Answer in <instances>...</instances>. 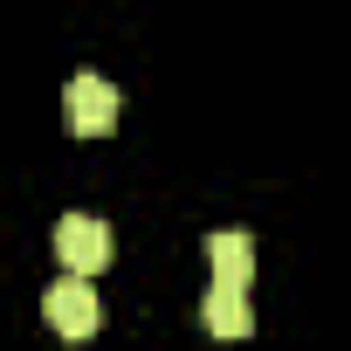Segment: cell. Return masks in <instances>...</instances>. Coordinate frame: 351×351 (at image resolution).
Here are the masks:
<instances>
[{"label": "cell", "mask_w": 351, "mask_h": 351, "mask_svg": "<svg viewBox=\"0 0 351 351\" xmlns=\"http://www.w3.org/2000/svg\"><path fill=\"white\" fill-rule=\"evenodd\" d=\"M42 310H49V324H56L62 337H97V324H104V303H97L90 276H62V282H49Z\"/></svg>", "instance_id": "cell-3"}, {"label": "cell", "mask_w": 351, "mask_h": 351, "mask_svg": "<svg viewBox=\"0 0 351 351\" xmlns=\"http://www.w3.org/2000/svg\"><path fill=\"white\" fill-rule=\"evenodd\" d=\"M207 262H214V282H221V289H248V282H255V241H248L241 228L207 234Z\"/></svg>", "instance_id": "cell-4"}, {"label": "cell", "mask_w": 351, "mask_h": 351, "mask_svg": "<svg viewBox=\"0 0 351 351\" xmlns=\"http://www.w3.org/2000/svg\"><path fill=\"white\" fill-rule=\"evenodd\" d=\"M62 124H69L76 138H104V131L117 124V90H110L97 69L69 76V90H62Z\"/></svg>", "instance_id": "cell-1"}, {"label": "cell", "mask_w": 351, "mask_h": 351, "mask_svg": "<svg viewBox=\"0 0 351 351\" xmlns=\"http://www.w3.org/2000/svg\"><path fill=\"white\" fill-rule=\"evenodd\" d=\"M200 317H207V330H214V337H248V330H255L248 289H221V282H214V289L200 296Z\"/></svg>", "instance_id": "cell-5"}, {"label": "cell", "mask_w": 351, "mask_h": 351, "mask_svg": "<svg viewBox=\"0 0 351 351\" xmlns=\"http://www.w3.org/2000/svg\"><path fill=\"white\" fill-rule=\"evenodd\" d=\"M56 255H62V276H97L110 262V228L97 214H62L56 221Z\"/></svg>", "instance_id": "cell-2"}]
</instances>
